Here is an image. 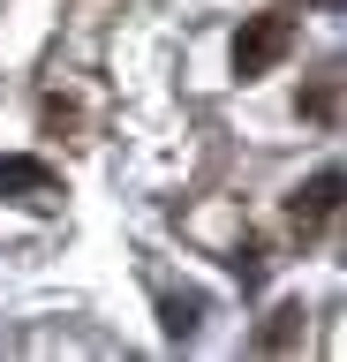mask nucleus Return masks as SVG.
<instances>
[{"instance_id": "nucleus-1", "label": "nucleus", "mask_w": 347, "mask_h": 362, "mask_svg": "<svg viewBox=\"0 0 347 362\" xmlns=\"http://www.w3.org/2000/svg\"><path fill=\"white\" fill-rule=\"evenodd\" d=\"M287 53H295V16H279V8L242 16V30H234V76H242V83H249V76H272Z\"/></svg>"}, {"instance_id": "nucleus-2", "label": "nucleus", "mask_w": 347, "mask_h": 362, "mask_svg": "<svg viewBox=\"0 0 347 362\" xmlns=\"http://www.w3.org/2000/svg\"><path fill=\"white\" fill-rule=\"evenodd\" d=\"M0 197L46 204V197H61V174H53L46 158H30V151H0Z\"/></svg>"}, {"instance_id": "nucleus-3", "label": "nucleus", "mask_w": 347, "mask_h": 362, "mask_svg": "<svg viewBox=\"0 0 347 362\" xmlns=\"http://www.w3.org/2000/svg\"><path fill=\"white\" fill-rule=\"evenodd\" d=\"M332 211H340V166H317V174L287 197V219H295V234H317Z\"/></svg>"}, {"instance_id": "nucleus-4", "label": "nucleus", "mask_w": 347, "mask_h": 362, "mask_svg": "<svg viewBox=\"0 0 347 362\" xmlns=\"http://www.w3.org/2000/svg\"><path fill=\"white\" fill-rule=\"evenodd\" d=\"M295 339H302V302H279V310L264 317V325H257V347H264V355L295 347Z\"/></svg>"}, {"instance_id": "nucleus-5", "label": "nucleus", "mask_w": 347, "mask_h": 362, "mask_svg": "<svg viewBox=\"0 0 347 362\" xmlns=\"http://www.w3.org/2000/svg\"><path fill=\"white\" fill-rule=\"evenodd\" d=\"M302 121H317V129L340 121V76H317V83L302 90Z\"/></svg>"}, {"instance_id": "nucleus-6", "label": "nucleus", "mask_w": 347, "mask_h": 362, "mask_svg": "<svg viewBox=\"0 0 347 362\" xmlns=\"http://www.w3.org/2000/svg\"><path fill=\"white\" fill-rule=\"evenodd\" d=\"M196 317H204V294H166V302H159L166 339H189V332H196Z\"/></svg>"}, {"instance_id": "nucleus-7", "label": "nucleus", "mask_w": 347, "mask_h": 362, "mask_svg": "<svg viewBox=\"0 0 347 362\" xmlns=\"http://www.w3.org/2000/svg\"><path fill=\"white\" fill-rule=\"evenodd\" d=\"M227 264H234V279H242V287H264V242H242Z\"/></svg>"}, {"instance_id": "nucleus-8", "label": "nucleus", "mask_w": 347, "mask_h": 362, "mask_svg": "<svg viewBox=\"0 0 347 362\" xmlns=\"http://www.w3.org/2000/svg\"><path fill=\"white\" fill-rule=\"evenodd\" d=\"M38 113H46V129H76V121H83V106H76V98H46Z\"/></svg>"}, {"instance_id": "nucleus-9", "label": "nucleus", "mask_w": 347, "mask_h": 362, "mask_svg": "<svg viewBox=\"0 0 347 362\" xmlns=\"http://www.w3.org/2000/svg\"><path fill=\"white\" fill-rule=\"evenodd\" d=\"M317 8H332V0H317Z\"/></svg>"}]
</instances>
